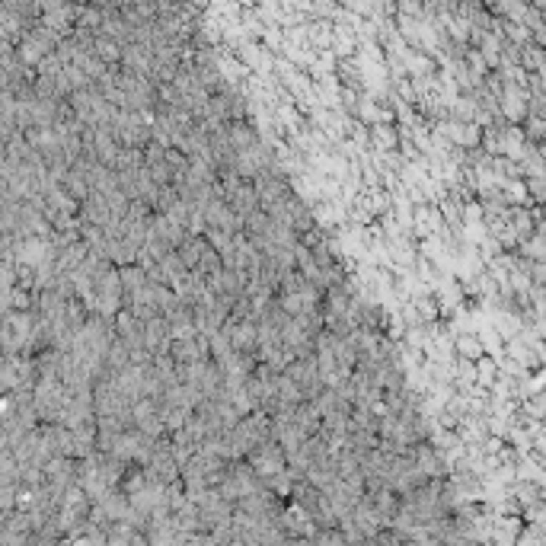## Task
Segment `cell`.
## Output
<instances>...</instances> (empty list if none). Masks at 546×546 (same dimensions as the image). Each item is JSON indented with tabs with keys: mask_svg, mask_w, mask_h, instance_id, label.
I'll use <instances>...</instances> for the list:
<instances>
[{
	"mask_svg": "<svg viewBox=\"0 0 546 546\" xmlns=\"http://www.w3.org/2000/svg\"><path fill=\"white\" fill-rule=\"evenodd\" d=\"M371 134H374L371 144L377 147V150H387V154L399 150V134H397V128H393V125H380V121H377V125L371 128Z\"/></svg>",
	"mask_w": 546,
	"mask_h": 546,
	"instance_id": "obj_1",
	"label": "cell"
},
{
	"mask_svg": "<svg viewBox=\"0 0 546 546\" xmlns=\"http://www.w3.org/2000/svg\"><path fill=\"white\" fill-rule=\"evenodd\" d=\"M415 463H419V470L425 476H441V473H445V460H441V457L435 454L428 445H422L419 450H415Z\"/></svg>",
	"mask_w": 546,
	"mask_h": 546,
	"instance_id": "obj_2",
	"label": "cell"
},
{
	"mask_svg": "<svg viewBox=\"0 0 546 546\" xmlns=\"http://www.w3.org/2000/svg\"><path fill=\"white\" fill-rule=\"evenodd\" d=\"M269 227H272V214H265L262 208L249 211V214L243 217V234H249L252 240H256V237H262V234H269Z\"/></svg>",
	"mask_w": 546,
	"mask_h": 546,
	"instance_id": "obj_3",
	"label": "cell"
},
{
	"mask_svg": "<svg viewBox=\"0 0 546 546\" xmlns=\"http://www.w3.org/2000/svg\"><path fill=\"white\" fill-rule=\"evenodd\" d=\"M230 141H234L237 150H249L252 144H259L256 131H252L249 125H240V121H237V125H230Z\"/></svg>",
	"mask_w": 546,
	"mask_h": 546,
	"instance_id": "obj_4",
	"label": "cell"
},
{
	"mask_svg": "<svg viewBox=\"0 0 546 546\" xmlns=\"http://www.w3.org/2000/svg\"><path fill=\"white\" fill-rule=\"evenodd\" d=\"M415 310H419V317L422 319H435V317H438V304H435V300L432 297H425V294H419V297H415Z\"/></svg>",
	"mask_w": 546,
	"mask_h": 546,
	"instance_id": "obj_5",
	"label": "cell"
},
{
	"mask_svg": "<svg viewBox=\"0 0 546 546\" xmlns=\"http://www.w3.org/2000/svg\"><path fill=\"white\" fill-rule=\"evenodd\" d=\"M457 352H460L463 358H480L482 348L476 345V339H473V336H463V339H457Z\"/></svg>",
	"mask_w": 546,
	"mask_h": 546,
	"instance_id": "obj_6",
	"label": "cell"
}]
</instances>
